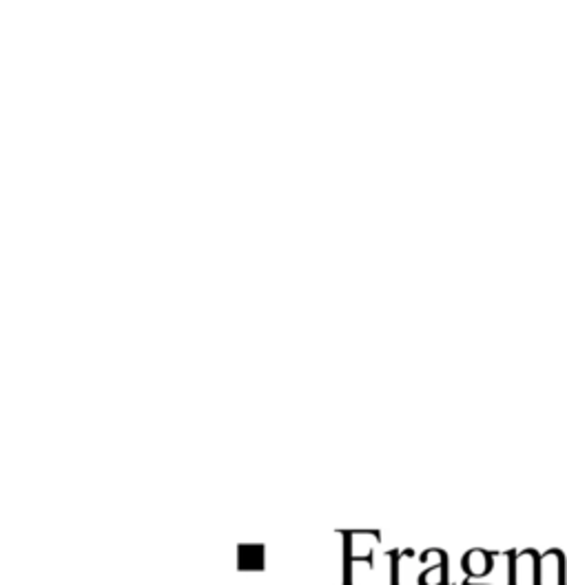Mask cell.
Here are the masks:
<instances>
[{
	"instance_id": "6",
	"label": "cell",
	"mask_w": 567,
	"mask_h": 585,
	"mask_svg": "<svg viewBox=\"0 0 567 585\" xmlns=\"http://www.w3.org/2000/svg\"><path fill=\"white\" fill-rule=\"evenodd\" d=\"M463 585H477V583H472V581H470V579H468V581H466V583H463Z\"/></svg>"
},
{
	"instance_id": "1",
	"label": "cell",
	"mask_w": 567,
	"mask_h": 585,
	"mask_svg": "<svg viewBox=\"0 0 567 585\" xmlns=\"http://www.w3.org/2000/svg\"><path fill=\"white\" fill-rule=\"evenodd\" d=\"M510 583L508 585H536L539 579V552L528 548L521 552H508Z\"/></svg>"
},
{
	"instance_id": "5",
	"label": "cell",
	"mask_w": 567,
	"mask_h": 585,
	"mask_svg": "<svg viewBox=\"0 0 567 585\" xmlns=\"http://www.w3.org/2000/svg\"><path fill=\"white\" fill-rule=\"evenodd\" d=\"M448 557L443 555L439 557V561L435 563V566H430L428 570L421 572L419 577V585H448Z\"/></svg>"
},
{
	"instance_id": "2",
	"label": "cell",
	"mask_w": 567,
	"mask_h": 585,
	"mask_svg": "<svg viewBox=\"0 0 567 585\" xmlns=\"http://www.w3.org/2000/svg\"><path fill=\"white\" fill-rule=\"evenodd\" d=\"M565 555L559 548L543 552L539 557V579L536 585H567L565 583Z\"/></svg>"
},
{
	"instance_id": "4",
	"label": "cell",
	"mask_w": 567,
	"mask_h": 585,
	"mask_svg": "<svg viewBox=\"0 0 567 585\" xmlns=\"http://www.w3.org/2000/svg\"><path fill=\"white\" fill-rule=\"evenodd\" d=\"M240 570H262L264 568V548L262 546H240Z\"/></svg>"
},
{
	"instance_id": "3",
	"label": "cell",
	"mask_w": 567,
	"mask_h": 585,
	"mask_svg": "<svg viewBox=\"0 0 567 585\" xmlns=\"http://www.w3.org/2000/svg\"><path fill=\"white\" fill-rule=\"evenodd\" d=\"M461 568L468 574V579H483L492 572L494 555L488 550H481V548H474V550L466 552Z\"/></svg>"
}]
</instances>
